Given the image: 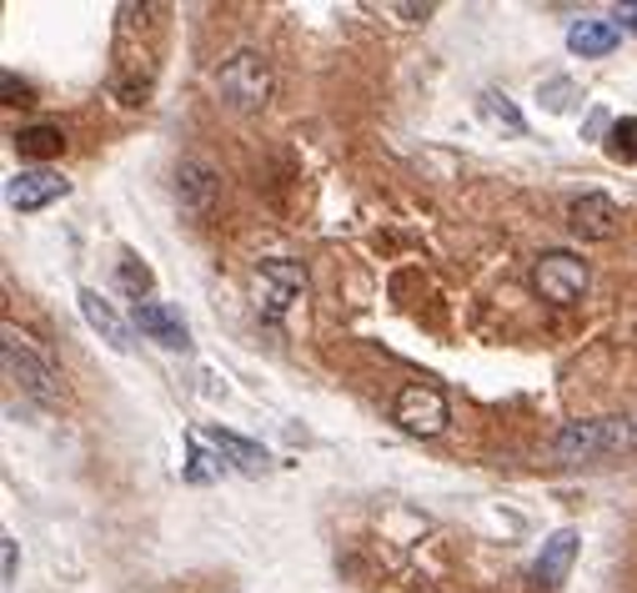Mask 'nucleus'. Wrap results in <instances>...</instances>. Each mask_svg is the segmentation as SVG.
<instances>
[{
  "label": "nucleus",
  "instance_id": "obj_1",
  "mask_svg": "<svg viewBox=\"0 0 637 593\" xmlns=\"http://www.w3.org/2000/svg\"><path fill=\"white\" fill-rule=\"evenodd\" d=\"M637 453V418L633 412H598V418H573L552 433V458L562 468L602 458H627Z\"/></svg>",
  "mask_w": 637,
  "mask_h": 593
},
{
  "label": "nucleus",
  "instance_id": "obj_2",
  "mask_svg": "<svg viewBox=\"0 0 637 593\" xmlns=\"http://www.w3.org/2000/svg\"><path fill=\"white\" fill-rule=\"evenodd\" d=\"M0 362H5V378H11L30 403H40V408H61V397H65L61 372L51 368V357H40L30 343H21V332L15 328L0 332Z\"/></svg>",
  "mask_w": 637,
  "mask_h": 593
},
{
  "label": "nucleus",
  "instance_id": "obj_3",
  "mask_svg": "<svg viewBox=\"0 0 637 593\" xmlns=\"http://www.w3.org/2000/svg\"><path fill=\"white\" fill-rule=\"evenodd\" d=\"M216 91H222L226 106H236V111H261V106L272 101V66H266L257 51L226 55L222 71H216Z\"/></svg>",
  "mask_w": 637,
  "mask_h": 593
},
{
  "label": "nucleus",
  "instance_id": "obj_4",
  "mask_svg": "<svg viewBox=\"0 0 637 593\" xmlns=\"http://www.w3.org/2000/svg\"><path fill=\"white\" fill-rule=\"evenodd\" d=\"M251 292H257L261 317L282 322V317L307 297V267L291 262V257H266V262L257 267V277H251Z\"/></svg>",
  "mask_w": 637,
  "mask_h": 593
},
{
  "label": "nucleus",
  "instance_id": "obj_5",
  "mask_svg": "<svg viewBox=\"0 0 637 593\" xmlns=\"http://www.w3.org/2000/svg\"><path fill=\"white\" fill-rule=\"evenodd\" d=\"M587 282H592V272H587L583 257H573V251H542L533 267V292L542 297V302L552 307H573L587 297Z\"/></svg>",
  "mask_w": 637,
  "mask_h": 593
},
{
  "label": "nucleus",
  "instance_id": "obj_6",
  "mask_svg": "<svg viewBox=\"0 0 637 593\" xmlns=\"http://www.w3.org/2000/svg\"><path fill=\"white\" fill-rule=\"evenodd\" d=\"M391 418H397V428L412 437H437L447 428V418H452V408H447L442 387L407 383L402 393H397V403H391Z\"/></svg>",
  "mask_w": 637,
  "mask_h": 593
},
{
  "label": "nucleus",
  "instance_id": "obj_7",
  "mask_svg": "<svg viewBox=\"0 0 637 593\" xmlns=\"http://www.w3.org/2000/svg\"><path fill=\"white\" fill-rule=\"evenodd\" d=\"M567 226L583 242H612L623 232V207L608 192H583V197L567 201Z\"/></svg>",
  "mask_w": 637,
  "mask_h": 593
},
{
  "label": "nucleus",
  "instance_id": "obj_8",
  "mask_svg": "<svg viewBox=\"0 0 637 593\" xmlns=\"http://www.w3.org/2000/svg\"><path fill=\"white\" fill-rule=\"evenodd\" d=\"M176 197H182L186 217H211V207L222 201V172L207 157H182V166H176Z\"/></svg>",
  "mask_w": 637,
  "mask_h": 593
},
{
  "label": "nucleus",
  "instance_id": "obj_9",
  "mask_svg": "<svg viewBox=\"0 0 637 593\" xmlns=\"http://www.w3.org/2000/svg\"><path fill=\"white\" fill-rule=\"evenodd\" d=\"M201 443L216 448V458H222L226 468H236V473H247V478L272 473V453L261 448V443H251V437L232 433V428H201Z\"/></svg>",
  "mask_w": 637,
  "mask_h": 593
},
{
  "label": "nucleus",
  "instance_id": "obj_10",
  "mask_svg": "<svg viewBox=\"0 0 637 593\" xmlns=\"http://www.w3.org/2000/svg\"><path fill=\"white\" fill-rule=\"evenodd\" d=\"M136 328L151 337V343L171 347V353H186L191 347V332H186V317L176 312L171 302H157V297H146V302H136Z\"/></svg>",
  "mask_w": 637,
  "mask_h": 593
},
{
  "label": "nucleus",
  "instance_id": "obj_11",
  "mask_svg": "<svg viewBox=\"0 0 637 593\" xmlns=\"http://www.w3.org/2000/svg\"><path fill=\"white\" fill-rule=\"evenodd\" d=\"M61 197H71V182L55 172H15L11 182H5V201H11L15 211H40Z\"/></svg>",
  "mask_w": 637,
  "mask_h": 593
},
{
  "label": "nucleus",
  "instance_id": "obj_12",
  "mask_svg": "<svg viewBox=\"0 0 637 593\" xmlns=\"http://www.w3.org/2000/svg\"><path fill=\"white\" fill-rule=\"evenodd\" d=\"M573 558H577V533L573 528H558L552 539H542V554L533 564V583L537 589H558L573 573Z\"/></svg>",
  "mask_w": 637,
  "mask_h": 593
},
{
  "label": "nucleus",
  "instance_id": "obj_13",
  "mask_svg": "<svg viewBox=\"0 0 637 593\" xmlns=\"http://www.w3.org/2000/svg\"><path fill=\"white\" fill-rule=\"evenodd\" d=\"M76 302H80V317L91 322V332H101V343L111 347V353H130V332H126V322H121L116 307L105 302L101 292L80 287V292H76Z\"/></svg>",
  "mask_w": 637,
  "mask_h": 593
},
{
  "label": "nucleus",
  "instance_id": "obj_14",
  "mask_svg": "<svg viewBox=\"0 0 637 593\" xmlns=\"http://www.w3.org/2000/svg\"><path fill=\"white\" fill-rule=\"evenodd\" d=\"M617 36H623V30L612 26V21H592V15H587V21H573V30H567V51L598 61V55H612Z\"/></svg>",
  "mask_w": 637,
  "mask_h": 593
},
{
  "label": "nucleus",
  "instance_id": "obj_15",
  "mask_svg": "<svg viewBox=\"0 0 637 593\" xmlns=\"http://www.w3.org/2000/svg\"><path fill=\"white\" fill-rule=\"evenodd\" d=\"M15 151L21 161H51L65 151V136L61 126H26V132H15Z\"/></svg>",
  "mask_w": 637,
  "mask_h": 593
},
{
  "label": "nucleus",
  "instance_id": "obj_16",
  "mask_svg": "<svg viewBox=\"0 0 637 593\" xmlns=\"http://www.w3.org/2000/svg\"><path fill=\"white\" fill-rule=\"evenodd\" d=\"M477 111H482V121H492L497 132H508V136H522V132H527L522 111H517V106H512L502 91H482V96H477Z\"/></svg>",
  "mask_w": 637,
  "mask_h": 593
},
{
  "label": "nucleus",
  "instance_id": "obj_17",
  "mask_svg": "<svg viewBox=\"0 0 637 593\" xmlns=\"http://www.w3.org/2000/svg\"><path fill=\"white\" fill-rule=\"evenodd\" d=\"M151 282H157V277H151V267H146L141 257H130V251H126V257H121V287H126L136 302H146V297H151Z\"/></svg>",
  "mask_w": 637,
  "mask_h": 593
},
{
  "label": "nucleus",
  "instance_id": "obj_18",
  "mask_svg": "<svg viewBox=\"0 0 637 593\" xmlns=\"http://www.w3.org/2000/svg\"><path fill=\"white\" fill-rule=\"evenodd\" d=\"M608 157L612 161H637V116H623L608 136Z\"/></svg>",
  "mask_w": 637,
  "mask_h": 593
},
{
  "label": "nucleus",
  "instance_id": "obj_19",
  "mask_svg": "<svg viewBox=\"0 0 637 593\" xmlns=\"http://www.w3.org/2000/svg\"><path fill=\"white\" fill-rule=\"evenodd\" d=\"M222 468H226V462L211 458L207 443H201V433H191V462H186V478H191V483H207V478H216Z\"/></svg>",
  "mask_w": 637,
  "mask_h": 593
},
{
  "label": "nucleus",
  "instance_id": "obj_20",
  "mask_svg": "<svg viewBox=\"0 0 637 593\" xmlns=\"http://www.w3.org/2000/svg\"><path fill=\"white\" fill-rule=\"evenodd\" d=\"M15 579V539H0V583Z\"/></svg>",
  "mask_w": 637,
  "mask_h": 593
},
{
  "label": "nucleus",
  "instance_id": "obj_21",
  "mask_svg": "<svg viewBox=\"0 0 637 593\" xmlns=\"http://www.w3.org/2000/svg\"><path fill=\"white\" fill-rule=\"evenodd\" d=\"M612 26H617V30H637V0H627V5H617V11H612Z\"/></svg>",
  "mask_w": 637,
  "mask_h": 593
},
{
  "label": "nucleus",
  "instance_id": "obj_22",
  "mask_svg": "<svg viewBox=\"0 0 637 593\" xmlns=\"http://www.w3.org/2000/svg\"><path fill=\"white\" fill-rule=\"evenodd\" d=\"M391 15H402V21H412V26H416V21H427V15H432V5H407V0H397V5H391Z\"/></svg>",
  "mask_w": 637,
  "mask_h": 593
},
{
  "label": "nucleus",
  "instance_id": "obj_23",
  "mask_svg": "<svg viewBox=\"0 0 637 593\" xmlns=\"http://www.w3.org/2000/svg\"><path fill=\"white\" fill-rule=\"evenodd\" d=\"M562 91H567V81H552V86H547V111H562Z\"/></svg>",
  "mask_w": 637,
  "mask_h": 593
}]
</instances>
